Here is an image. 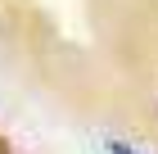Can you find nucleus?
<instances>
[{"label": "nucleus", "instance_id": "nucleus-1", "mask_svg": "<svg viewBox=\"0 0 158 154\" xmlns=\"http://www.w3.org/2000/svg\"><path fill=\"white\" fill-rule=\"evenodd\" d=\"M109 150H113V154H135V150H127V145H118V141H113Z\"/></svg>", "mask_w": 158, "mask_h": 154}]
</instances>
